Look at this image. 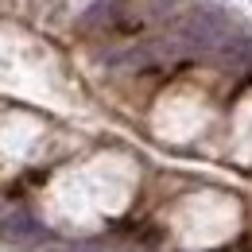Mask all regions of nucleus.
<instances>
[{
    "label": "nucleus",
    "mask_w": 252,
    "mask_h": 252,
    "mask_svg": "<svg viewBox=\"0 0 252 252\" xmlns=\"http://www.w3.org/2000/svg\"><path fill=\"white\" fill-rule=\"evenodd\" d=\"M183 35L190 43H202V47H218L233 35V24L229 16L218 12V8H194L187 20H183Z\"/></svg>",
    "instance_id": "1"
},
{
    "label": "nucleus",
    "mask_w": 252,
    "mask_h": 252,
    "mask_svg": "<svg viewBox=\"0 0 252 252\" xmlns=\"http://www.w3.org/2000/svg\"><path fill=\"white\" fill-rule=\"evenodd\" d=\"M152 4H156V8H175L179 0H152Z\"/></svg>",
    "instance_id": "2"
}]
</instances>
